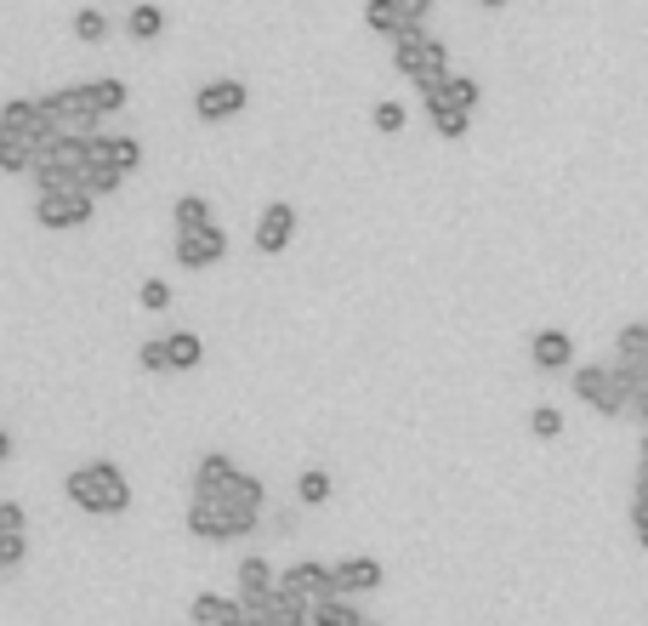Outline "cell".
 Segmentation results:
<instances>
[{"mask_svg": "<svg viewBox=\"0 0 648 626\" xmlns=\"http://www.w3.org/2000/svg\"><path fill=\"white\" fill-rule=\"evenodd\" d=\"M262 479L239 468L217 496H188V536L194 541H239L262 524Z\"/></svg>", "mask_w": 648, "mask_h": 626, "instance_id": "6da1fadb", "label": "cell"}, {"mask_svg": "<svg viewBox=\"0 0 648 626\" xmlns=\"http://www.w3.org/2000/svg\"><path fill=\"white\" fill-rule=\"evenodd\" d=\"M63 496L91 518H120L131 507V484L114 461H86V468H75L63 479Z\"/></svg>", "mask_w": 648, "mask_h": 626, "instance_id": "7a4b0ae2", "label": "cell"}, {"mask_svg": "<svg viewBox=\"0 0 648 626\" xmlns=\"http://www.w3.org/2000/svg\"><path fill=\"white\" fill-rule=\"evenodd\" d=\"M642 382H648L642 371H626V365H614V359L608 365H574V399L592 405L597 416H626Z\"/></svg>", "mask_w": 648, "mask_h": 626, "instance_id": "3957f363", "label": "cell"}, {"mask_svg": "<svg viewBox=\"0 0 648 626\" xmlns=\"http://www.w3.org/2000/svg\"><path fill=\"white\" fill-rule=\"evenodd\" d=\"M34 109H41L46 138H91L97 131V109H91L86 86H57L46 97H34Z\"/></svg>", "mask_w": 648, "mask_h": 626, "instance_id": "277c9868", "label": "cell"}, {"mask_svg": "<svg viewBox=\"0 0 648 626\" xmlns=\"http://www.w3.org/2000/svg\"><path fill=\"white\" fill-rule=\"evenodd\" d=\"M393 63H398V75L409 86H438L443 75H450V46L432 41L427 29H409V35L393 41Z\"/></svg>", "mask_w": 648, "mask_h": 626, "instance_id": "5b68a950", "label": "cell"}, {"mask_svg": "<svg viewBox=\"0 0 648 626\" xmlns=\"http://www.w3.org/2000/svg\"><path fill=\"white\" fill-rule=\"evenodd\" d=\"M80 172H86V138H46L34 149V188H80Z\"/></svg>", "mask_w": 648, "mask_h": 626, "instance_id": "8992f818", "label": "cell"}, {"mask_svg": "<svg viewBox=\"0 0 648 626\" xmlns=\"http://www.w3.org/2000/svg\"><path fill=\"white\" fill-rule=\"evenodd\" d=\"M97 211V200L86 188H41L34 194V222L52 228V234H68V228H86Z\"/></svg>", "mask_w": 648, "mask_h": 626, "instance_id": "52a82bcc", "label": "cell"}, {"mask_svg": "<svg viewBox=\"0 0 648 626\" xmlns=\"http://www.w3.org/2000/svg\"><path fill=\"white\" fill-rule=\"evenodd\" d=\"M239 604V626H307V598L296 592H256V598H233Z\"/></svg>", "mask_w": 648, "mask_h": 626, "instance_id": "ba28073f", "label": "cell"}, {"mask_svg": "<svg viewBox=\"0 0 648 626\" xmlns=\"http://www.w3.org/2000/svg\"><path fill=\"white\" fill-rule=\"evenodd\" d=\"M171 256H177V268H188V274L217 268V262L228 256V234H222V222H205V228H188V234H177Z\"/></svg>", "mask_w": 648, "mask_h": 626, "instance_id": "9c48e42d", "label": "cell"}, {"mask_svg": "<svg viewBox=\"0 0 648 626\" xmlns=\"http://www.w3.org/2000/svg\"><path fill=\"white\" fill-rule=\"evenodd\" d=\"M245 103H251V86H245V80H205V86L194 91V114H199L205 125H222V120H233V114H245Z\"/></svg>", "mask_w": 648, "mask_h": 626, "instance_id": "30bf717a", "label": "cell"}, {"mask_svg": "<svg viewBox=\"0 0 648 626\" xmlns=\"http://www.w3.org/2000/svg\"><path fill=\"white\" fill-rule=\"evenodd\" d=\"M86 160H97V166L131 177L136 166H143V143H136L131 131H91V138H86Z\"/></svg>", "mask_w": 648, "mask_h": 626, "instance_id": "8fae6325", "label": "cell"}, {"mask_svg": "<svg viewBox=\"0 0 648 626\" xmlns=\"http://www.w3.org/2000/svg\"><path fill=\"white\" fill-rule=\"evenodd\" d=\"M330 586L336 598H364V592L387 586V570L382 558H341V564H330Z\"/></svg>", "mask_w": 648, "mask_h": 626, "instance_id": "7c38bea8", "label": "cell"}, {"mask_svg": "<svg viewBox=\"0 0 648 626\" xmlns=\"http://www.w3.org/2000/svg\"><path fill=\"white\" fill-rule=\"evenodd\" d=\"M256 251L262 256H279V251H290V240H296V206L290 200H273L262 217H256Z\"/></svg>", "mask_w": 648, "mask_h": 626, "instance_id": "4fadbf2b", "label": "cell"}, {"mask_svg": "<svg viewBox=\"0 0 648 626\" xmlns=\"http://www.w3.org/2000/svg\"><path fill=\"white\" fill-rule=\"evenodd\" d=\"M273 586H279V592H296V598H307V604H314V598H330V564H319V558H296V564L290 570H279V575H273Z\"/></svg>", "mask_w": 648, "mask_h": 626, "instance_id": "5bb4252c", "label": "cell"}, {"mask_svg": "<svg viewBox=\"0 0 648 626\" xmlns=\"http://www.w3.org/2000/svg\"><path fill=\"white\" fill-rule=\"evenodd\" d=\"M529 359H535V371H546V376L569 371V365H574V342H569V331H558V325L535 331V337H529Z\"/></svg>", "mask_w": 648, "mask_h": 626, "instance_id": "9a60e30c", "label": "cell"}, {"mask_svg": "<svg viewBox=\"0 0 648 626\" xmlns=\"http://www.w3.org/2000/svg\"><path fill=\"white\" fill-rule=\"evenodd\" d=\"M0 131H12V138H29V143H46V125H41V109H34V97H7V103H0Z\"/></svg>", "mask_w": 648, "mask_h": 626, "instance_id": "2e32d148", "label": "cell"}, {"mask_svg": "<svg viewBox=\"0 0 648 626\" xmlns=\"http://www.w3.org/2000/svg\"><path fill=\"white\" fill-rule=\"evenodd\" d=\"M421 109H427V120H432V131H438V138H443V143H461V138H466V131H472V114L450 109V103H443V97H438V91H421Z\"/></svg>", "mask_w": 648, "mask_h": 626, "instance_id": "e0dca14e", "label": "cell"}, {"mask_svg": "<svg viewBox=\"0 0 648 626\" xmlns=\"http://www.w3.org/2000/svg\"><path fill=\"white\" fill-rule=\"evenodd\" d=\"M239 473V461L228 450H205L199 455V468H194V496H217V490Z\"/></svg>", "mask_w": 648, "mask_h": 626, "instance_id": "ac0fdd59", "label": "cell"}, {"mask_svg": "<svg viewBox=\"0 0 648 626\" xmlns=\"http://www.w3.org/2000/svg\"><path fill=\"white\" fill-rule=\"evenodd\" d=\"M421 91H438L443 97V103H450V109H461V114H477V103H484V86H477L472 75H443L438 86H421Z\"/></svg>", "mask_w": 648, "mask_h": 626, "instance_id": "d6986e66", "label": "cell"}, {"mask_svg": "<svg viewBox=\"0 0 648 626\" xmlns=\"http://www.w3.org/2000/svg\"><path fill=\"white\" fill-rule=\"evenodd\" d=\"M307 626H364V609L353 604V598H314L307 604Z\"/></svg>", "mask_w": 648, "mask_h": 626, "instance_id": "ffe728a7", "label": "cell"}, {"mask_svg": "<svg viewBox=\"0 0 648 626\" xmlns=\"http://www.w3.org/2000/svg\"><path fill=\"white\" fill-rule=\"evenodd\" d=\"M364 29H370V35H382V41L409 35V23H404V12H398V0H364Z\"/></svg>", "mask_w": 648, "mask_h": 626, "instance_id": "44dd1931", "label": "cell"}, {"mask_svg": "<svg viewBox=\"0 0 648 626\" xmlns=\"http://www.w3.org/2000/svg\"><path fill=\"white\" fill-rule=\"evenodd\" d=\"M125 35H131L136 46H154V41L165 35V12L154 7V0H136V7L125 12Z\"/></svg>", "mask_w": 648, "mask_h": 626, "instance_id": "7402d4cb", "label": "cell"}, {"mask_svg": "<svg viewBox=\"0 0 648 626\" xmlns=\"http://www.w3.org/2000/svg\"><path fill=\"white\" fill-rule=\"evenodd\" d=\"M188 615H194V626H239V604L222 598V592H199Z\"/></svg>", "mask_w": 648, "mask_h": 626, "instance_id": "603a6c76", "label": "cell"}, {"mask_svg": "<svg viewBox=\"0 0 648 626\" xmlns=\"http://www.w3.org/2000/svg\"><path fill=\"white\" fill-rule=\"evenodd\" d=\"M165 342V371H194V365H205V342L194 337V331H171V337H160Z\"/></svg>", "mask_w": 648, "mask_h": 626, "instance_id": "cb8c5ba5", "label": "cell"}, {"mask_svg": "<svg viewBox=\"0 0 648 626\" xmlns=\"http://www.w3.org/2000/svg\"><path fill=\"white\" fill-rule=\"evenodd\" d=\"M86 97H91V109H97V120H109V114H120L125 103H131V91H125V80H86Z\"/></svg>", "mask_w": 648, "mask_h": 626, "instance_id": "d4e9b609", "label": "cell"}, {"mask_svg": "<svg viewBox=\"0 0 648 626\" xmlns=\"http://www.w3.org/2000/svg\"><path fill=\"white\" fill-rule=\"evenodd\" d=\"M34 149H41V143H29V138H12V131H0V172H7V177H29V166H34Z\"/></svg>", "mask_w": 648, "mask_h": 626, "instance_id": "484cf974", "label": "cell"}, {"mask_svg": "<svg viewBox=\"0 0 648 626\" xmlns=\"http://www.w3.org/2000/svg\"><path fill=\"white\" fill-rule=\"evenodd\" d=\"M273 575H279V570H273L267 558H256V552H251L245 564H239V575H233V581H239V598H256V592H273Z\"/></svg>", "mask_w": 648, "mask_h": 626, "instance_id": "4316f807", "label": "cell"}, {"mask_svg": "<svg viewBox=\"0 0 648 626\" xmlns=\"http://www.w3.org/2000/svg\"><path fill=\"white\" fill-rule=\"evenodd\" d=\"M171 222H177V234H188V228H205L217 217H211V200H205V194H183V200L171 206Z\"/></svg>", "mask_w": 648, "mask_h": 626, "instance_id": "83f0119b", "label": "cell"}, {"mask_svg": "<svg viewBox=\"0 0 648 626\" xmlns=\"http://www.w3.org/2000/svg\"><path fill=\"white\" fill-rule=\"evenodd\" d=\"M296 502H301V507H325V502H330V473H325V468H307V473L296 479Z\"/></svg>", "mask_w": 648, "mask_h": 626, "instance_id": "f1b7e54d", "label": "cell"}, {"mask_svg": "<svg viewBox=\"0 0 648 626\" xmlns=\"http://www.w3.org/2000/svg\"><path fill=\"white\" fill-rule=\"evenodd\" d=\"M75 41L102 46V41H109V18H102L97 7H80V12H75Z\"/></svg>", "mask_w": 648, "mask_h": 626, "instance_id": "f546056e", "label": "cell"}, {"mask_svg": "<svg viewBox=\"0 0 648 626\" xmlns=\"http://www.w3.org/2000/svg\"><path fill=\"white\" fill-rule=\"evenodd\" d=\"M370 125L382 131V138H398V131L409 125V114H404V103H393V97H382V103L370 109Z\"/></svg>", "mask_w": 648, "mask_h": 626, "instance_id": "4dcf8cb0", "label": "cell"}, {"mask_svg": "<svg viewBox=\"0 0 648 626\" xmlns=\"http://www.w3.org/2000/svg\"><path fill=\"white\" fill-rule=\"evenodd\" d=\"M529 433H535V439H558V433H563L558 405H535V410H529Z\"/></svg>", "mask_w": 648, "mask_h": 626, "instance_id": "1f68e13d", "label": "cell"}, {"mask_svg": "<svg viewBox=\"0 0 648 626\" xmlns=\"http://www.w3.org/2000/svg\"><path fill=\"white\" fill-rule=\"evenodd\" d=\"M136 303H143L149 314H165V308H171V285H165V279H143V290H136Z\"/></svg>", "mask_w": 648, "mask_h": 626, "instance_id": "d6a6232c", "label": "cell"}, {"mask_svg": "<svg viewBox=\"0 0 648 626\" xmlns=\"http://www.w3.org/2000/svg\"><path fill=\"white\" fill-rule=\"evenodd\" d=\"M29 558V536H0V570H18Z\"/></svg>", "mask_w": 648, "mask_h": 626, "instance_id": "836d02e7", "label": "cell"}, {"mask_svg": "<svg viewBox=\"0 0 648 626\" xmlns=\"http://www.w3.org/2000/svg\"><path fill=\"white\" fill-rule=\"evenodd\" d=\"M0 536H29V518L18 502H0Z\"/></svg>", "mask_w": 648, "mask_h": 626, "instance_id": "e575fe53", "label": "cell"}, {"mask_svg": "<svg viewBox=\"0 0 648 626\" xmlns=\"http://www.w3.org/2000/svg\"><path fill=\"white\" fill-rule=\"evenodd\" d=\"M432 7H438V0H398V12H404V23H409V29H427Z\"/></svg>", "mask_w": 648, "mask_h": 626, "instance_id": "d590c367", "label": "cell"}, {"mask_svg": "<svg viewBox=\"0 0 648 626\" xmlns=\"http://www.w3.org/2000/svg\"><path fill=\"white\" fill-rule=\"evenodd\" d=\"M136 365H143V371H165V342L149 337L143 348H136Z\"/></svg>", "mask_w": 648, "mask_h": 626, "instance_id": "8d00e7d4", "label": "cell"}, {"mask_svg": "<svg viewBox=\"0 0 648 626\" xmlns=\"http://www.w3.org/2000/svg\"><path fill=\"white\" fill-rule=\"evenodd\" d=\"M631 513H648V473L631 479Z\"/></svg>", "mask_w": 648, "mask_h": 626, "instance_id": "74e56055", "label": "cell"}, {"mask_svg": "<svg viewBox=\"0 0 648 626\" xmlns=\"http://www.w3.org/2000/svg\"><path fill=\"white\" fill-rule=\"evenodd\" d=\"M626 416H637V421H642V427H648V382H642V387H637V399H631V410H626Z\"/></svg>", "mask_w": 648, "mask_h": 626, "instance_id": "f35d334b", "label": "cell"}, {"mask_svg": "<svg viewBox=\"0 0 648 626\" xmlns=\"http://www.w3.org/2000/svg\"><path fill=\"white\" fill-rule=\"evenodd\" d=\"M631 530H637V547L648 552V513H631Z\"/></svg>", "mask_w": 648, "mask_h": 626, "instance_id": "ab89813d", "label": "cell"}, {"mask_svg": "<svg viewBox=\"0 0 648 626\" xmlns=\"http://www.w3.org/2000/svg\"><path fill=\"white\" fill-rule=\"evenodd\" d=\"M7 461H12V433L0 427V468H7Z\"/></svg>", "mask_w": 648, "mask_h": 626, "instance_id": "60d3db41", "label": "cell"}, {"mask_svg": "<svg viewBox=\"0 0 648 626\" xmlns=\"http://www.w3.org/2000/svg\"><path fill=\"white\" fill-rule=\"evenodd\" d=\"M637 473H648V427H642V444H637Z\"/></svg>", "mask_w": 648, "mask_h": 626, "instance_id": "b9f144b4", "label": "cell"}, {"mask_svg": "<svg viewBox=\"0 0 648 626\" xmlns=\"http://www.w3.org/2000/svg\"><path fill=\"white\" fill-rule=\"evenodd\" d=\"M477 7H490V12H501V7H506V0H477Z\"/></svg>", "mask_w": 648, "mask_h": 626, "instance_id": "7bdbcfd3", "label": "cell"}, {"mask_svg": "<svg viewBox=\"0 0 648 626\" xmlns=\"http://www.w3.org/2000/svg\"><path fill=\"white\" fill-rule=\"evenodd\" d=\"M0 575H7V570H0Z\"/></svg>", "mask_w": 648, "mask_h": 626, "instance_id": "ee69618b", "label": "cell"}, {"mask_svg": "<svg viewBox=\"0 0 648 626\" xmlns=\"http://www.w3.org/2000/svg\"><path fill=\"white\" fill-rule=\"evenodd\" d=\"M364 626H370V620H364Z\"/></svg>", "mask_w": 648, "mask_h": 626, "instance_id": "f6af8a7d", "label": "cell"}]
</instances>
